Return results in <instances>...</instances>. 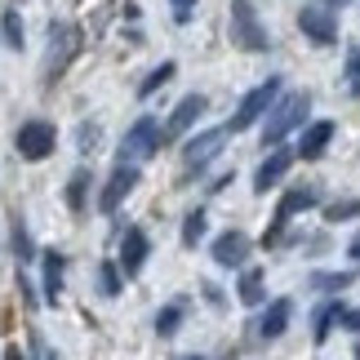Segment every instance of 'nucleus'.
I'll list each match as a JSON object with an SVG mask.
<instances>
[{"label":"nucleus","mask_w":360,"mask_h":360,"mask_svg":"<svg viewBox=\"0 0 360 360\" xmlns=\"http://www.w3.org/2000/svg\"><path fill=\"white\" fill-rule=\"evenodd\" d=\"M120 285H124V271H120V262H98V289L107 298H116L120 294Z\"/></svg>","instance_id":"obj_23"},{"label":"nucleus","mask_w":360,"mask_h":360,"mask_svg":"<svg viewBox=\"0 0 360 360\" xmlns=\"http://www.w3.org/2000/svg\"><path fill=\"white\" fill-rule=\"evenodd\" d=\"M298 32L311 45H338V13H329L325 5H307L298 9Z\"/></svg>","instance_id":"obj_7"},{"label":"nucleus","mask_w":360,"mask_h":360,"mask_svg":"<svg viewBox=\"0 0 360 360\" xmlns=\"http://www.w3.org/2000/svg\"><path fill=\"white\" fill-rule=\"evenodd\" d=\"M342 5H352V0H325V9H342Z\"/></svg>","instance_id":"obj_34"},{"label":"nucleus","mask_w":360,"mask_h":360,"mask_svg":"<svg viewBox=\"0 0 360 360\" xmlns=\"http://www.w3.org/2000/svg\"><path fill=\"white\" fill-rule=\"evenodd\" d=\"M5 40H9V49H22V18H18V9H5Z\"/></svg>","instance_id":"obj_28"},{"label":"nucleus","mask_w":360,"mask_h":360,"mask_svg":"<svg viewBox=\"0 0 360 360\" xmlns=\"http://www.w3.org/2000/svg\"><path fill=\"white\" fill-rule=\"evenodd\" d=\"M342 311H347L342 298H325L321 307H316V316H311V342L316 347H325L329 334H334V325H342Z\"/></svg>","instance_id":"obj_17"},{"label":"nucleus","mask_w":360,"mask_h":360,"mask_svg":"<svg viewBox=\"0 0 360 360\" xmlns=\"http://www.w3.org/2000/svg\"><path fill=\"white\" fill-rule=\"evenodd\" d=\"M352 98H360V80H356V85H352Z\"/></svg>","instance_id":"obj_36"},{"label":"nucleus","mask_w":360,"mask_h":360,"mask_svg":"<svg viewBox=\"0 0 360 360\" xmlns=\"http://www.w3.org/2000/svg\"><path fill=\"white\" fill-rule=\"evenodd\" d=\"M13 258H18V262L40 258V254H36V245H32V236H27V227H22V218H13Z\"/></svg>","instance_id":"obj_25"},{"label":"nucleus","mask_w":360,"mask_h":360,"mask_svg":"<svg viewBox=\"0 0 360 360\" xmlns=\"http://www.w3.org/2000/svg\"><path fill=\"white\" fill-rule=\"evenodd\" d=\"M134 187H138V165H116L112 178H107V187H103V196H98V210L103 214H116Z\"/></svg>","instance_id":"obj_11"},{"label":"nucleus","mask_w":360,"mask_h":360,"mask_svg":"<svg viewBox=\"0 0 360 360\" xmlns=\"http://www.w3.org/2000/svg\"><path fill=\"white\" fill-rule=\"evenodd\" d=\"M352 356H356V360H360V338H356V347H352Z\"/></svg>","instance_id":"obj_37"},{"label":"nucleus","mask_w":360,"mask_h":360,"mask_svg":"<svg viewBox=\"0 0 360 360\" xmlns=\"http://www.w3.org/2000/svg\"><path fill=\"white\" fill-rule=\"evenodd\" d=\"M342 329L360 338V307H347V311H342Z\"/></svg>","instance_id":"obj_29"},{"label":"nucleus","mask_w":360,"mask_h":360,"mask_svg":"<svg viewBox=\"0 0 360 360\" xmlns=\"http://www.w3.org/2000/svg\"><path fill=\"white\" fill-rule=\"evenodd\" d=\"M223 143H227V129H200L196 138H187V147H183L187 174H200L214 156H223Z\"/></svg>","instance_id":"obj_8"},{"label":"nucleus","mask_w":360,"mask_h":360,"mask_svg":"<svg viewBox=\"0 0 360 360\" xmlns=\"http://www.w3.org/2000/svg\"><path fill=\"white\" fill-rule=\"evenodd\" d=\"M334 134H338V124H334V120H311L307 129L298 134V160H321V156H325V147L334 143Z\"/></svg>","instance_id":"obj_14"},{"label":"nucleus","mask_w":360,"mask_h":360,"mask_svg":"<svg viewBox=\"0 0 360 360\" xmlns=\"http://www.w3.org/2000/svg\"><path fill=\"white\" fill-rule=\"evenodd\" d=\"M200 236H205V210H191V214L183 218V245L191 249Z\"/></svg>","instance_id":"obj_27"},{"label":"nucleus","mask_w":360,"mask_h":360,"mask_svg":"<svg viewBox=\"0 0 360 360\" xmlns=\"http://www.w3.org/2000/svg\"><path fill=\"white\" fill-rule=\"evenodd\" d=\"M89 187H94V174L89 169H76L72 178H67V210H72V214H85Z\"/></svg>","instance_id":"obj_21"},{"label":"nucleus","mask_w":360,"mask_h":360,"mask_svg":"<svg viewBox=\"0 0 360 360\" xmlns=\"http://www.w3.org/2000/svg\"><path fill=\"white\" fill-rule=\"evenodd\" d=\"M5 360H27V356H22L18 347H9V352H5Z\"/></svg>","instance_id":"obj_35"},{"label":"nucleus","mask_w":360,"mask_h":360,"mask_svg":"<svg viewBox=\"0 0 360 360\" xmlns=\"http://www.w3.org/2000/svg\"><path fill=\"white\" fill-rule=\"evenodd\" d=\"M147 254H151L147 231H143V227H124V231H120V258H116V262H120V271H124V281L143 271Z\"/></svg>","instance_id":"obj_10"},{"label":"nucleus","mask_w":360,"mask_h":360,"mask_svg":"<svg viewBox=\"0 0 360 360\" xmlns=\"http://www.w3.org/2000/svg\"><path fill=\"white\" fill-rule=\"evenodd\" d=\"M76 53H80V32L72 22H53L49 27V58H45V80H49V85L72 67Z\"/></svg>","instance_id":"obj_6"},{"label":"nucleus","mask_w":360,"mask_h":360,"mask_svg":"<svg viewBox=\"0 0 360 360\" xmlns=\"http://www.w3.org/2000/svg\"><path fill=\"white\" fill-rule=\"evenodd\" d=\"M352 281H356V271H311V289L325 298H338L342 289H352Z\"/></svg>","instance_id":"obj_20"},{"label":"nucleus","mask_w":360,"mask_h":360,"mask_svg":"<svg viewBox=\"0 0 360 360\" xmlns=\"http://www.w3.org/2000/svg\"><path fill=\"white\" fill-rule=\"evenodd\" d=\"M347 258H352V262H360V231H356V236L347 240Z\"/></svg>","instance_id":"obj_32"},{"label":"nucleus","mask_w":360,"mask_h":360,"mask_svg":"<svg viewBox=\"0 0 360 360\" xmlns=\"http://www.w3.org/2000/svg\"><path fill=\"white\" fill-rule=\"evenodd\" d=\"M178 325H183V302H165V307L156 311V334L160 338H174Z\"/></svg>","instance_id":"obj_22"},{"label":"nucleus","mask_w":360,"mask_h":360,"mask_svg":"<svg viewBox=\"0 0 360 360\" xmlns=\"http://www.w3.org/2000/svg\"><path fill=\"white\" fill-rule=\"evenodd\" d=\"M94 143H98V124H80V147H94Z\"/></svg>","instance_id":"obj_31"},{"label":"nucleus","mask_w":360,"mask_h":360,"mask_svg":"<svg viewBox=\"0 0 360 360\" xmlns=\"http://www.w3.org/2000/svg\"><path fill=\"white\" fill-rule=\"evenodd\" d=\"M294 160H298V151H289V147H271V151H267V160H262L258 169H254V191H258V196H267L276 183H285V174L294 169Z\"/></svg>","instance_id":"obj_9"},{"label":"nucleus","mask_w":360,"mask_h":360,"mask_svg":"<svg viewBox=\"0 0 360 360\" xmlns=\"http://www.w3.org/2000/svg\"><path fill=\"white\" fill-rule=\"evenodd\" d=\"M178 360H205V356H178Z\"/></svg>","instance_id":"obj_38"},{"label":"nucleus","mask_w":360,"mask_h":360,"mask_svg":"<svg viewBox=\"0 0 360 360\" xmlns=\"http://www.w3.org/2000/svg\"><path fill=\"white\" fill-rule=\"evenodd\" d=\"M347 76L360 80V53H352V58H347Z\"/></svg>","instance_id":"obj_33"},{"label":"nucleus","mask_w":360,"mask_h":360,"mask_svg":"<svg viewBox=\"0 0 360 360\" xmlns=\"http://www.w3.org/2000/svg\"><path fill=\"white\" fill-rule=\"evenodd\" d=\"M231 45L245 49V53H267L271 40H267V27L258 22V13L249 0H231Z\"/></svg>","instance_id":"obj_3"},{"label":"nucleus","mask_w":360,"mask_h":360,"mask_svg":"<svg viewBox=\"0 0 360 360\" xmlns=\"http://www.w3.org/2000/svg\"><path fill=\"white\" fill-rule=\"evenodd\" d=\"M169 5H174V18H178V22H187V18H191V9H196V0H169Z\"/></svg>","instance_id":"obj_30"},{"label":"nucleus","mask_w":360,"mask_h":360,"mask_svg":"<svg viewBox=\"0 0 360 360\" xmlns=\"http://www.w3.org/2000/svg\"><path fill=\"white\" fill-rule=\"evenodd\" d=\"M53 147H58V129H53V120H22L18 134H13V151H18L22 160H49Z\"/></svg>","instance_id":"obj_5"},{"label":"nucleus","mask_w":360,"mask_h":360,"mask_svg":"<svg viewBox=\"0 0 360 360\" xmlns=\"http://www.w3.org/2000/svg\"><path fill=\"white\" fill-rule=\"evenodd\" d=\"M174 72H178L174 63H160L156 72H147V80H143V85H138V98H151V94H156L160 85H169V80H174Z\"/></svg>","instance_id":"obj_24"},{"label":"nucleus","mask_w":360,"mask_h":360,"mask_svg":"<svg viewBox=\"0 0 360 360\" xmlns=\"http://www.w3.org/2000/svg\"><path fill=\"white\" fill-rule=\"evenodd\" d=\"M236 298L245 302V307H262V302H267V289H262V267H245V271H240Z\"/></svg>","instance_id":"obj_19"},{"label":"nucleus","mask_w":360,"mask_h":360,"mask_svg":"<svg viewBox=\"0 0 360 360\" xmlns=\"http://www.w3.org/2000/svg\"><path fill=\"white\" fill-rule=\"evenodd\" d=\"M356 214H360V200H334V205H325V223H352Z\"/></svg>","instance_id":"obj_26"},{"label":"nucleus","mask_w":360,"mask_h":360,"mask_svg":"<svg viewBox=\"0 0 360 360\" xmlns=\"http://www.w3.org/2000/svg\"><path fill=\"white\" fill-rule=\"evenodd\" d=\"M311 116V94H281V103L267 112V124H262V151L281 147L294 129H307Z\"/></svg>","instance_id":"obj_1"},{"label":"nucleus","mask_w":360,"mask_h":360,"mask_svg":"<svg viewBox=\"0 0 360 360\" xmlns=\"http://www.w3.org/2000/svg\"><path fill=\"white\" fill-rule=\"evenodd\" d=\"M160 143H165L160 120H156V116H138L129 129H124V138H120V165H134V160L156 156Z\"/></svg>","instance_id":"obj_4"},{"label":"nucleus","mask_w":360,"mask_h":360,"mask_svg":"<svg viewBox=\"0 0 360 360\" xmlns=\"http://www.w3.org/2000/svg\"><path fill=\"white\" fill-rule=\"evenodd\" d=\"M281 94H285V80H281V76H267L262 85H254V89L240 98V107L231 112L227 134H245V129H254L258 120H267V112L281 103Z\"/></svg>","instance_id":"obj_2"},{"label":"nucleus","mask_w":360,"mask_h":360,"mask_svg":"<svg viewBox=\"0 0 360 360\" xmlns=\"http://www.w3.org/2000/svg\"><path fill=\"white\" fill-rule=\"evenodd\" d=\"M316 205H321V191H316V187H307V183H302V187H289L285 196H281V205H276V218H271V223L285 227L294 214H307V210H316Z\"/></svg>","instance_id":"obj_15"},{"label":"nucleus","mask_w":360,"mask_h":360,"mask_svg":"<svg viewBox=\"0 0 360 360\" xmlns=\"http://www.w3.org/2000/svg\"><path fill=\"white\" fill-rule=\"evenodd\" d=\"M45 360H58V356H45Z\"/></svg>","instance_id":"obj_39"},{"label":"nucleus","mask_w":360,"mask_h":360,"mask_svg":"<svg viewBox=\"0 0 360 360\" xmlns=\"http://www.w3.org/2000/svg\"><path fill=\"white\" fill-rule=\"evenodd\" d=\"M249 249H254V240H249L245 231H236V227H231V231H223V236L214 240V249H210V254H214V262H218V267H245V262H249Z\"/></svg>","instance_id":"obj_13"},{"label":"nucleus","mask_w":360,"mask_h":360,"mask_svg":"<svg viewBox=\"0 0 360 360\" xmlns=\"http://www.w3.org/2000/svg\"><path fill=\"white\" fill-rule=\"evenodd\" d=\"M289 321H294V302L289 298H271L267 302V311H262V321H258V338H281L285 329H289Z\"/></svg>","instance_id":"obj_18"},{"label":"nucleus","mask_w":360,"mask_h":360,"mask_svg":"<svg viewBox=\"0 0 360 360\" xmlns=\"http://www.w3.org/2000/svg\"><path fill=\"white\" fill-rule=\"evenodd\" d=\"M63 271H67V258L58 249H45L40 254V294H45V302L63 298Z\"/></svg>","instance_id":"obj_16"},{"label":"nucleus","mask_w":360,"mask_h":360,"mask_svg":"<svg viewBox=\"0 0 360 360\" xmlns=\"http://www.w3.org/2000/svg\"><path fill=\"white\" fill-rule=\"evenodd\" d=\"M205 107H210V98H205V94H187V98L169 112V120H165V138L191 134V129H196V120L205 116Z\"/></svg>","instance_id":"obj_12"}]
</instances>
